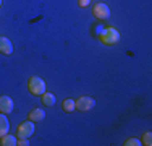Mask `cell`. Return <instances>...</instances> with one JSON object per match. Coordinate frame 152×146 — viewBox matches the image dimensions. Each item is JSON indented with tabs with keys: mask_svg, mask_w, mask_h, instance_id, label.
<instances>
[{
	"mask_svg": "<svg viewBox=\"0 0 152 146\" xmlns=\"http://www.w3.org/2000/svg\"><path fill=\"white\" fill-rule=\"evenodd\" d=\"M0 54H3V55H12L13 54V44L5 36H0Z\"/></svg>",
	"mask_w": 152,
	"mask_h": 146,
	"instance_id": "52a82bcc",
	"label": "cell"
},
{
	"mask_svg": "<svg viewBox=\"0 0 152 146\" xmlns=\"http://www.w3.org/2000/svg\"><path fill=\"white\" fill-rule=\"evenodd\" d=\"M16 141H18L16 138L13 136V135H8V133L3 135V136L0 138V145H2V146H15Z\"/></svg>",
	"mask_w": 152,
	"mask_h": 146,
	"instance_id": "30bf717a",
	"label": "cell"
},
{
	"mask_svg": "<svg viewBox=\"0 0 152 146\" xmlns=\"http://www.w3.org/2000/svg\"><path fill=\"white\" fill-rule=\"evenodd\" d=\"M61 109H63V112H73L76 109L75 101L73 99H65L63 102H61Z\"/></svg>",
	"mask_w": 152,
	"mask_h": 146,
	"instance_id": "8fae6325",
	"label": "cell"
},
{
	"mask_svg": "<svg viewBox=\"0 0 152 146\" xmlns=\"http://www.w3.org/2000/svg\"><path fill=\"white\" fill-rule=\"evenodd\" d=\"M99 39L105 46H113V44L120 41V32L117 31V28L108 26L105 29H102V31H99Z\"/></svg>",
	"mask_w": 152,
	"mask_h": 146,
	"instance_id": "6da1fadb",
	"label": "cell"
},
{
	"mask_svg": "<svg viewBox=\"0 0 152 146\" xmlns=\"http://www.w3.org/2000/svg\"><path fill=\"white\" fill-rule=\"evenodd\" d=\"M141 140H137V138H128V140L125 141V146H141Z\"/></svg>",
	"mask_w": 152,
	"mask_h": 146,
	"instance_id": "5bb4252c",
	"label": "cell"
},
{
	"mask_svg": "<svg viewBox=\"0 0 152 146\" xmlns=\"http://www.w3.org/2000/svg\"><path fill=\"white\" fill-rule=\"evenodd\" d=\"M42 104L44 105H53L55 104V96L52 93H44L42 94Z\"/></svg>",
	"mask_w": 152,
	"mask_h": 146,
	"instance_id": "7c38bea8",
	"label": "cell"
},
{
	"mask_svg": "<svg viewBox=\"0 0 152 146\" xmlns=\"http://www.w3.org/2000/svg\"><path fill=\"white\" fill-rule=\"evenodd\" d=\"M28 89L34 96H42L45 93V81L41 76H31L29 81H28Z\"/></svg>",
	"mask_w": 152,
	"mask_h": 146,
	"instance_id": "7a4b0ae2",
	"label": "cell"
},
{
	"mask_svg": "<svg viewBox=\"0 0 152 146\" xmlns=\"http://www.w3.org/2000/svg\"><path fill=\"white\" fill-rule=\"evenodd\" d=\"M141 143L146 145V146L152 145V133H151V131H146V133L142 135V141H141Z\"/></svg>",
	"mask_w": 152,
	"mask_h": 146,
	"instance_id": "4fadbf2b",
	"label": "cell"
},
{
	"mask_svg": "<svg viewBox=\"0 0 152 146\" xmlns=\"http://www.w3.org/2000/svg\"><path fill=\"white\" fill-rule=\"evenodd\" d=\"M34 122L32 120H26V122L20 123V127H18V138H29L32 133H34Z\"/></svg>",
	"mask_w": 152,
	"mask_h": 146,
	"instance_id": "277c9868",
	"label": "cell"
},
{
	"mask_svg": "<svg viewBox=\"0 0 152 146\" xmlns=\"http://www.w3.org/2000/svg\"><path fill=\"white\" fill-rule=\"evenodd\" d=\"M0 7H2V0H0Z\"/></svg>",
	"mask_w": 152,
	"mask_h": 146,
	"instance_id": "2e32d148",
	"label": "cell"
},
{
	"mask_svg": "<svg viewBox=\"0 0 152 146\" xmlns=\"http://www.w3.org/2000/svg\"><path fill=\"white\" fill-rule=\"evenodd\" d=\"M89 3H91V0H78V5L81 7V8H86Z\"/></svg>",
	"mask_w": 152,
	"mask_h": 146,
	"instance_id": "9a60e30c",
	"label": "cell"
},
{
	"mask_svg": "<svg viewBox=\"0 0 152 146\" xmlns=\"http://www.w3.org/2000/svg\"><path fill=\"white\" fill-rule=\"evenodd\" d=\"M29 120H32V122H41V120H44V117H45V112H44V109H39V107H36V109H32V111L29 112Z\"/></svg>",
	"mask_w": 152,
	"mask_h": 146,
	"instance_id": "ba28073f",
	"label": "cell"
},
{
	"mask_svg": "<svg viewBox=\"0 0 152 146\" xmlns=\"http://www.w3.org/2000/svg\"><path fill=\"white\" fill-rule=\"evenodd\" d=\"M92 15L97 18V20H100V21L108 20V18H110V8H108V5H105V3L99 2V3H96V5H94Z\"/></svg>",
	"mask_w": 152,
	"mask_h": 146,
	"instance_id": "3957f363",
	"label": "cell"
},
{
	"mask_svg": "<svg viewBox=\"0 0 152 146\" xmlns=\"http://www.w3.org/2000/svg\"><path fill=\"white\" fill-rule=\"evenodd\" d=\"M75 105H76L78 111L88 112L96 105V101H94L92 97H89V96H81V97H78V101H75Z\"/></svg>",
	"mask_w": 152,
	"mask_h": 146,
	"instance_id": "5b68a950",
	"label": "cell"
},
{
	"mask_svg": "<svg viewBox=\"0 0 152 146\" xmlns=\"http://www.w3.org/2000/svg\"><path fill=\"white\" fill-rule=\"evenodd\" d=\"M13 105H15V102L10 96H0V112L2 114H10L13 111Z\"/></svg>",
	"mask_w": 152,
	"mask_h": 146,
	"instance_id": "8992f818",
	"label": "cell"
},
{
	"mask_svg": "<svg viewBox=\"0 0 152 146\" xmlns=\"http://www.w3.org/2000/svg\"><path fill=\"white\" fill-rule=\"evenodd\" d=\"M8 130H10V123H8V119H7V114L0 112V138L8 133Z\"/></svg>",
	"mask_w": 152,
	"mask_h": 146,
	"instance_id": "9c48e42d",
	"label": "cell"
}]
</instances>
